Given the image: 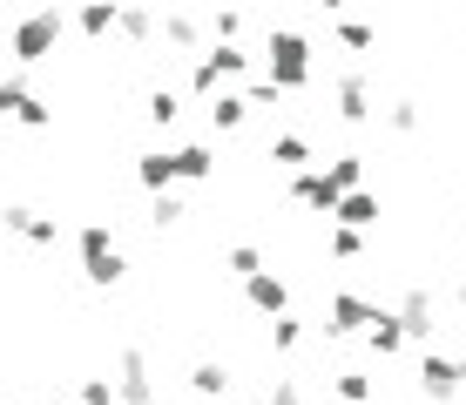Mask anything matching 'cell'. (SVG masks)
Here are the masks:
<instances>
[{
	"label": "cell",
	"instance_id": "cell-1",
	"mask_svg": "<svg viewBox=\"0 0 466 405\" xmlns=\"http://www.w3.org/2000/svg\"><path fill=\"white\" fill-rule=\"evenodd\" d=\"M264 55H270V81H278L284 95H298V88H311V81H318V68H311V41H304L298 27H270Z\"/></svg>",
	"mask_w": 466,
	"mask_h": 405
},
{
	"label": "cell",
	"instance_id": "cell-2",
	"mask_svg": "<svg viewBox=\"0 0 466 405\" xmlns=\"http://www.w3.org/2000/svg\"><path fill=\"white\" fill-rule=\"evenodd\" d=\"M61 7H35V14H21L14 21V35H7V55H14V68H35V61H47L61 47Z\"/></svg>",
	"mask_w": 466,
	"mask_h": 405
},
{
	"label": "cell",
	"instance_id": "cell-3",
	"mask_svg": "<svg viewBox=\"0 0 466 405\" xmlns=\"http://www.w3.org/2000/svg\"><path fill=\"white\" fill-rule=\"evenodd\" d=\"M75 250H82V278H88L95 290H116V284L128 278L116 237H108V223H82V230H75Z\"/></svg>",
	"mask_w": 466,
	"mask_h": 405
},
{
	"label": "cell",
	"instance_id": "cell-4",
	"mask_svg": "<svg viewBox=\"0 0 466 405\" xmlns=\"http://www.w3.org/2000/svg\"><path fill=\"white\" fill-rule=\"evenodd\" d=\"M0 116L21 122V128H55V108L35 102V88H27V68H7V81H0Z\"/></svg>",
	"mask_w": 466,
	"mask_h": 405
},
{
	"label": "cell",
	"instance_id": "cell-5",
	"mask_svg": "<svg viewBox=\"0 0 466 405\" xmlns=\"http://www.w3.org/2000/svg\"><path fill=\"white\" fill-rule=\"evenodd\" d=\"M412 379H420V392H426L432 405H453V399L466 392V371H460V359H440L432 345H426V359H420V371H412Z\"/></svg>",
	"mask_w": 466,
	"mask_h": 405
},
{
	"label": "cell",
	"instance_id": "cell-6",
	"mask_svg": "<svg viewBox=\"0 0 466 405\" xmlns=\"http://www.w3.org/2000/svg\"><path fill=\"white\" fill-rule=\"evenodd\" d=\"M331 102H339V122H351V128H365L379 116V108H372V75H365V68H345L339 81H331Z\"/></svg>",
	"mask_w": 466,
	"mask_h": 405
},
{
	"label": "cell",
	"instance_id": "cell-7",
	"mask_svg": "<svg viewBox=\"0 0 466 405\" xmlns=\"http://www.w3.org/2000/svg\"><path fill=\"white\" fill-rule=\"evenodd\" d=\"M291 197L331 223V217H339V203H345V183H339L331 169H298V176H291Z\"/></svg>",
	"mask_w": 466,
	"mask_h": 405
},
{
	"label": "cell",
	"instance_id": "cell-8",
	"mask_svg": "<svg viewBox=\"0 0 466 405\" xmlns=\"http://www.w3.org/2000/svg\"><path fill=\"white\" fill-rule=\"evenodd\" d=\"M325 338H359V331H372L379 324V304H365L359 290H331V311H325Z\"/></svg>",
	"mask_w": 466,
	"mask_h": 405
},
{
	"label": "cell",
	"instance_id": "cell-9",
	"mask_svg": "<svg viewBox=\"0 0 466 405\" xmlns=\"http://www.w3.org/2000/svg\"><path fill=\"white\" fill-rule=\"evenodd\" d=\"M116 392H122V405H156V379H149L142 345H122V359H116Z\"/></svg>",
	"mask_w": 466,
	"mask_h": 405
},
{
	"label": "cell",
	"instance_id": "cell-10",
	"mask_svg": "<svg viewBox=\"0 0 466 405\" xmlns=\"http://www.w3.org/2000/svg\"><path fill=\"white\" fill-rule=\"evenodd\" d=\"M399 324H406L412 345H432V331H440V311H432V290L412 284L406 298H399Z\"/></svg>",
	"mask_w": 466,
	"mask_h": 405
},
{
	"label": "cell",
	"instance_id": "cell-11",
	"mask_svg": "<svg viewBox=\"0 0 466 405\" xmlns=\"http://www.w3.org/2000/svg\"><path fill=\"white\" fill-rule=\"evenodd\" d=\"M0 223H7L21 243H35V250H55V243H61L55 217H41V209H27V203H7V217H0Z\"/></svg>",
	"mask_w": 466,
	"mask_h": 405
},
{
	"label": "cell",
	"instance_id": "cell-12",
	"mask_svg": "<svg viewBox=\"0 0 466 405\" xmlns=\"http://www.w3.org/2000/svg\"><path fill=\"white\" fill-rule=\"evenodd\" d=\"M136 183L149 189V197L176 189V183H183V169H176V149H149V156H136Z\"/></svg>",
	"mask_w": 466,
	"mask_h": 405
},
{
	"label": "cell",
	"instance_id": "cell-13",
	"mask_svg": "<svg viewBox=\"0 0 466 405\" xmlns=\"http://www.w3.org/2000/svg\"><path fill=\"white\" fill-rule=\"evenodd\" d=\"M75 27H82L88 41H108V35H122V0H82Z\"/></svg>",
	"mask_w": 466,
	"mask_h": 405
},
{
	"label": "cell",
	"instance_id": "cell-14",
	"mask_svg": "<svg viewBox=\"0 0 466 405\" xmlns=\"http://www.w3.org/2000/svg\"><path fill=\"white\" fill-rule=\"evenodd\" d=\"M244 298H250V304H257L264 318L291 311V290H284V278H270V270H257V278H244Z\"/></svg>",
	"mask_w": 466,
	"mask_h": 405
},
{
	"label": "cell",
	"instance_id": "cell-15",
	"mask_svg": "<svg viewBox=\"0 0 466 405\" xmlns=\"http://www.w3.org/2000/svg\"><path fill=\"white\" fill-rule=\"evenodd\" d=\"M183 385H189V392H197L203 405H223V399H230V371H223L217 359H203V365H189V379H183Z\"/></svg>",
	"mask_w": 466,
	"mask_h": 405
},
{
	"label": "cell",
	"instance_id": "cell-16",
	"mask_svg": "<svg viewBox=\"0 0 466 405\" xmlns=\"http://www.w3.org/2000/svg\"><path fill=\"white\" fill-rule=\"evenodd\" d=\"M250 116H257V108H250V95H244V88H223L217 102H210V128H217V136H230V128H244Z\"/></svg>",
	"mask_w": 466,
	"mask_h": 405
},
{
	"label": "cell",
	"instance_id": "cell-17",
	"mask_svg": "<svg viewBox=\"0 0 466 405\" xmlns=\"http://www.w3.org/2000/svg\"><path fill=\"white\" fill-rule=\"evenodd\" d=\"M365 345H372V359H399L412 338H406V324H399V311H379V324L365 331Z\"/></svg>",
	"mask_w": 466,
	"mask_h": 405
},
{
	"label": "cell",
	"instance_id": "cell-18",
	"mask_svg": "<svg viewBox=\"0 0 466 405\" xmlns=\"http://www.w3.org/2000/svg\"><path fill=\"white\" fill-rule=\"evenodd\" d=\"M331 223L372 230V223H379V189H345V203H339V217H331Z\"/></svg>",
	"mask_w": 466,
	"mask_h": 405
},
{
	"label": "cell",
	"instance_id": "cell-19",
	"mask_svg": "<svg viewBox=\"0 0 466 405\" xmlns=\"http://www.w3.org/2000/svg\"><path fill=\"white\" fill-rule=\"evenodd\" d=\"M176 169H183V183H210L217 176V149L210 142H189V149H176Z\"/></svg>",
	"mask_w": 466,
	"mask_h": 405
},
{
	"label": "cell",
	"instance_id": "cell-20",
	"mask_svg": "<svg viewBox=\"0 0 466 405\" xmlns=\"http://www.w3.org/2000/svg\"><path fill=\"white\" fill-rule=\"evenodd\" d=\"M210 61H217V75H223V81H237V75H250V61H257V55H250L244 41H210Z\"/></svg>",
	"mask_w": 466,
	"mask_h": 405
},
{
	"label": "cell",
	"instance_id": "cell-21",
	"mask_svg": "<svg viewBox=\"0 0 466 405\" xmlns=\"http://www.w3.org/2000/svg\"><path fill=\"white\" fill-rule=\"evenodd\" d=\"M163 41H169V47H203V21L176 7V14H163Z\"/></svg>",
	"mask_w": 466,
	"mask_h": 405
},
{
	"label": "cell",
	"instance_id": "cell-22",
	"mask_svg": "<svg viewBox=\"0 0 466 405\" xmlns=\"http://www.w3.org/2000/svg\"><path fill=\"white\" fill-rule=\"evenodd\" d=\"M189 95H197V102H217L223 95V75H217L210 55H197V68H189Z\"/></svg>",
	"mask_w": 466,
	"mask_h": 405
},
{
	"label": "cell",
	"instance_id": "cell-23",
	"mask_svg": "<svg viewBox=\"0 0 466 405\" xmlns=\"http://www.w3.org/2000/svg\"><path fill=\"white\" fill-rule=\"evenodd\" d=\"M270 162H278V169H304V162H311V142H304V136H278V142H270Z\"/></svg>",
	"mask_w": 466,
	"mask_h": 405
},
{
	"label": "cell",
	"instance_id": "cell-24",
	"mask_svg": "<svg viewBox=\"0 0 466 405\" xmlns=\"http://www.w3.org/2000/svg\"><path fill=\"white\" fill-rule=\"evenodd\" d=\"M298 345H304V318L278 311V318H270V351H298Z\"/></svg>",
	"mask_w": 466,
	"mask_h": 405
},
{
	"label": "cell",
	"instance_id": "cell-25",
	"mask_svg": "<svg viewBox=\"0 0 466 405\" xmlns=\"http://www.w3.org/2000/svg\"><path fill=\"white\" fill-rule=\"evenodd\" d=\"M420 102H406V95H399V102H385V128H392V136H420Z\"/></svg>",
	"mask_w": 466,
	"mask_h": 405
},
{
	"label": "cell",
	"instance_id": "cell-26",
	"mask_svg": "<svg viewBox=\"0 0 466 405\" xmlns=\"http://www.w3.org/2000/svg\"><path fill=\"white\" fill-rule=\"evenodd\" d=\"M223 264H230V278L244 284V278H257V270H264V250H257V243H230V250H223Z\"/></svg>",
	"mask_w": 466,
	"mask_h": 405
},
{
	"label": "cell",
	"instance_id": "cell-27",
	"mask_svg": "<svg viewBox=\"0 0 466 405\" xmlns=\"http://www.w3.org/2000/svg\"><path fill=\"white\" fill-rule=\"evenodd\" d=\"M331 392L345 405H372V379H365V371H331Z\"/></svg>",
	"mask_w": 466,
	"mask_h": 405
},
{
	"label": "cell",
	"instance_id": "cell-28",
	"mask_svg": "<svg viewBox=\"0 0 466 405\" xmlns=\"http://www.w3.org/2000/svg\"><path fill=\"white\" fill-rule=\"evenodd\" d=\"M156 35V7H142V0H136V7H122V41H149Z\"/></svg>",
	"mask_w": 466,
	"mask_h": 405
},
{
	"label": "cell",
	"instance_id": "cell-29",
	"mask_svg": "<svg viewBox=\"0 0 466 405\" xmlns=\"http://www.w3.org/2000/svg\"><path fill=\"white\" fill-rule=\"evenodd\" d=\"M142 116H149L156 128H169L176 116H183V102H176V88H149V102H142Z\"/></svg>",
	"mask_w": 466,
	"mask_h": 405
},
{
	"label": "cell",
	"instance_id": "cell-30",
	"mask_svg": "<svg viewBox=\"0 0 466 405\" xmlns=\"http://www.w3.org/2000/svg\"><path fill=\"white\" fill-rule=\"evenodd\" d=\"M331 257H339V264H351V257H365V230H351V223H339V230H331Z\"/></svg>",
	"mask_w": 466,
	"mask_h": 405
},
{
	"label": "cell",
	"instance_id": "cell-31",
	"mask_svg": "<svg viewBox=\"0 0 466 405\" xmlns=\"http://www.w3.org/2000/svg\"><path fill=\"white\" fill-rule=\"evenodd\" d=\"M75 399H82V405H122L116 379H82V385H75Z\"/></svg>",
	"mask_w": 466,
	"mask_h": 405
},
{
	"label": "cell",
	"instance_id": "cell-32",
	"mask_svg": "<svg viewBox=\"0 0 466 405\" xmlns=\"http://www.w3.org/2000/svg\"><path fill=\"white\" fill-rule=\"evenodd\" d=\"M339 41L351 47V55H365V47L379 41V27H372V21H339Z\"/></svg>",
	"mask_w": 466,
	"mask_h": 405
},
{
	"label": "cell",
	"instance_id": "cell-33",
	"mask_svg": "<svg viewBox=\"0 0 466 405\" xmlns=\"http://www.w3.org/2000/svg\"><path fill=\"white\" fill-rule=\"evenodd\" d=\"M210 41H244V7H217V27Z\"/></svg>",
	"mask_w": 466,
	"mask_h": 405
},
{
	"label": "cell",
	"instance_id": "cell-34",
	"mask_svg": "<svg viewBox=\"0 0 466 405\" xmlns=\"http://www.w3.org/2000/svg\"><path fill=\"white\" fill-rule=\"evenodd\" d=\"M331 176H339L345 189H365V156H339V162H331Z\"/></svg>",
	"mask_w": 466,
	"mask_h": 405
},
{
	"label": "cell",
	"instance_id": "cell-35",
	"mask_svg": "<svg viewBox=\"0 0 466 405\" xmlns=\"http://www.w3.org/2000/svg\"><path fill=\"white\" fill-rule=\"evenodd\" d=\"M244 95H250V108H278V102H284V88H278L270 75H264V81H250Z\"/></svg>",
	"mask_w": 466,
	"mask_h": 405
},
{
	"label": "cell",
	"instance_id": "cell-36",
	"mask_svg": "<svg viewBox=\"0 0 466 405\" xmlns=\"http://www.w3.org/2000/svg\"><path fill=\"white\" fill-rule=\"evenodd\" d=\"M149 217H156V230H169V223H183V203H176L169 189H163V197H156V209H149Z\"/></svg>",
	"mask_w": 466,
	"mask_h": 405
},
{
	"label": "cell",
	"instance_id": "cell-37",
	"mask_svg": "<svg viewBox=\"0 0 466 405\" xmlns=\"http://www.w3.org/2000/svg\"><path fill=\"white\" fill-rule=\"evenodd\" d=\"M270 405H304V392H298V379H270Z\"/></svg>",
	"mask_w": 466,
	"mask_h": 405
},
{
	"label": "cell",
	"instance_id": "cell-38",
	"mask_svg": "<svg viewBox=\"0 0 466 405\" xmlns=\"http://www.w3.org/2000/svg\"><path fill=\"white\" fill-rule=\"evenodd\" d=\"M453 311L466 318V284H453Z\"/></svg>",
	"mask_w": 466,
	"mask_h": 405
},
{
	"label": "cell",
	"instance_id": "cell-39",
	"mask_svg": "<svg viewBox=\"0 0 466 405\" xmlns=\"http://www.w3.org/2000/svg\"><path fill=\"white\" fill-rule=\"evenodd\" d=\"M311 7H325V14H345V0H311Z\"/></svg>",
	"mask_w": 466,
	"mask_h": 405
},
{
	"label": "cell",
	"instance_id": "cell-40",
	"mask_svg": "<svg viewBox=\"0 0 466 405\" xmlns=\"http://www.w3.org/2000/svg\"><path fill=\"white\" fill-rule=\"evenodd\" d=\"M223 405H250V399H223Z\"/></svg>",
	"mask_w": 466,
	"mask_h": 405
},
{
	"label": "cell",
	"instance_id": "cell-41",
	"mask_svg": "<svg viewBox=\"0 0 466 405\" xmlns=\"http://www.w3.org/2000/svg\"><path fill=\"white\" fill-rule=\"evenodd\" d=\"M460 371H466V351H460Z\"/></svg>",
	"mask_w": 466,
	"mask_h": 405
},
{
	"label": "cell",
	"instance_id": "cell-42",
	"mask_svg": "<svg viewBox=\"0 0 466 405\" xmlns=\"http://www.w3.org/2000/svg\"><path fill=\"white\" fill-rule=\"evenodd\" d=\"M122 7H136V0H122Z\"/></svg>",
	"mask_w": 466,
	"mask_h": 405
},
{
	"label": "cell",
	"instance_id": "cell-43",
	"mask_svg": "<svg viewBox=\"0 0 466 405\" xmlns=\"http://www.w3.org/2000/svg\"><path fill=\"white\" fill-rule=\"evenodd\" d=\"M27 405H41V399H27Z\"/></svg>",
	"mask_w": 466,
	"mask_h": 405
}]
</instances>
